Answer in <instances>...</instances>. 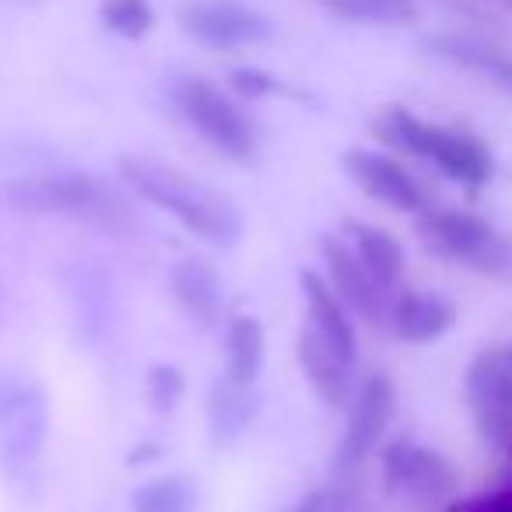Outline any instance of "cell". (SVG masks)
<instances>
[{
	"instance_id": "484cf974",
	"label": "cell",
	"mask_w": 512,
	"mask_h": 512,
	"mask_svg": "<svg viewBox=\"0 0 512 512\" xmlns=\"http://www.w3.org/2000/svg\"><path fill=\"white\" fill-rule=\"evenodd\" d=\"M442 512H512V484H502L488 495L453 498V502L442 505Z\"/></svg>"
},
{
	"instance_id": "4fadbf2b",
	"label": "cell",
	"mask_w": 512,
	"mask_h": 512,
	"mask_svg": "<svg viewBox=\"0 0 512 512\" xmlns=\"http://www.w3.org/2000/svg\"><path fill=\"white\" fill-rule=\"evenodd\" d=\"M295 362H299L302 379L309 383V390L316 393V400L327 411H348L351 397L358 390L355 365L337 355L309 323H302L299 337H295Z\"/></svg>"
},
{
	"instance_id": "ac0fdd59",
	"label": "cell",
	"mask_w": 512,
	"mask_h": 512,
	"mask_svg": "<svg viewBox=\"0 0 512 512\" xmlns=\"http://www.w3.org/2000/svg\"><path fill=\"white\" fill-rule=\"evenodd\" d=\"M260 418V390L235 383L232 376H218L207 390V432L214 449H232L246 439L253 421Z\"/></svg>"
},
{
	"instance_id": "8fae6325",
	"label": "cell",
	"mask_w": 512,
	"mask_h": 512,
	"mask_svg": "<svg viewBox=\"0 0 512 512\" xmlns=\"http://www.w3.org/2000/svg\"><path fill=\"white\" fill-rule=\"evenodd\" d=\"M179 25L207 50H246L271 43L274 25L267 15L242 0H186L179 8Z\"/></svg>"
},
{
	"instance_id": "cb8c5ba5",
	"label": "cell",
	"mask_w": 512,
	"mask_h": 512,
	"mask_svg": "<svg viewBox=\"0 0 512 512\" xmlns=\"http://www.w3.org/2000/svg\"><path fill=\"white\" fill-rule=\"evenodd\" d=\"M144 397L155 414H172L186 397V372L172 362H155L144 376Z\"/></svg>"
},
{
	"instance_id": "44dd1931",
	"label": "cell",
	"mask_w": 512,
	"mask_h": 512,
	"mask_svg": "<svg viewBox=\"0 0 512 512\" xmlns=\"http://www.w3.org/2000/svg\"><path fill=\"white\" fill-rule=\"evenodd\" d=\"M327 15L351 25L376 29H407L418 22V0H316Z\"/></svg>"
},
{
	"instance_id": "277c9868",
	"label": "cell",
	"mask_w": 512,
	"mask_h": 512,
	"mask_svg": "<svg viewBox=\"0 0 512 512\" xmlns=\"http://www.w3.org/2000/svg\"><path fill=\"white\" fill-rule=\"evenodd\" d=\"M414 232L446 264L488 281H512V239L484 214L435 204L414 218Z\"/></svg>"
},
{
	"instance_id": "7a4b0ae2",
	"label": "cell",
	"mask_w": 512,
	"mask_h": 512,
	"mask_svg": "<svg viewBox=\"0 0 512 512\" xmlns=\"http://www.w3.org/2000/svg\"><path fill=\"white\" fill-rule=\"evenodd\" d=\"M4 197L18 214L29 218H60L85 225L92 232L127 239L137 232V197L123 183L88 169H53L18 176L4 186Z\"/></svg>"
},
{
	"instance_id": "f1b7e54d",
	"label": "cell",
	"mask_w": 512,
	"mask_h": 512,
	"mask_svg": "<svg viewBox=\"0 0 512 512\" xmlns=\"http://www.w3.org/2000/svg\"><path fill=\"white\" fill-rule=\"evenodd\" d=\"M502 351H505V358L512 362V341H509V344H502Z\"/></svg>"
},
{
	"instance_id": "3957f363",
	"label": "cell",
	"mask_w": 512,
	"mask_h": 512,
	"mask_svg": "<svg viewBox=\"0 0 512 512\" xmlns=\"http://www.w3.org/2000/svg\"><path fill=\"white\" fill-rule=\"evenodd\" d=\"M372 134L390 151H404L411 158H421L432 169H439L449 183L477 193L495 176V155L477 134L463 127L432 123L425 116L411 113L407 106L393 102L383 106V113L372 120Z\"/></svg>"
},
{
	"instance_id": "d6986e66",
	"label": "cell",
	"mask_w": 512,
	"mask_h": 512,
	"mask_svg": "<svg viewBox=\"0 0 512 512\" xmlns=\"http://www.w3.org/2000/svg\"><path fill=\"white\" fill-rule=\"evenodd\" d=\"M341 235L348 239V246L355 249V256L369 267V274L386 285L390 292H397L400 281H404V271H407V253L400 246V239L386 228L372 225V221H362V218H344L341 225Z\"/></svg>"
},
{
	"instance_id": "7402d4cb",
	"label": "cell",
	"mask_w": 512,
	"mask_h": 512,
	"mask_svg": "<svg viewBox=\"0 0 512 512\" xmlns=\"http://www.w3.org/2000/svg\"><path fill=\"white\" fill-rule=\"evenodd\" d=\"M130 512H200V484L186 474H158L134 488Z\"/></svg>"
},
{
	"instance_id": "d4e9b609",
	"label": "cell",
	"mask_w": 512,
	"mask_h": 512,
	"mask_svg": "<svg viewBox=\"0 0 512 512\" xmlns=\"http://www.w3.org/2000/svg\"><path fill=\"white\" fill-rule=\"evenodd\" d=\"M228 85H232V92L246 102L267 99V95H274L281 88L278 78L267 74V71H260V67H239V71L228 74Z\"/></svg>"
},
{
	"instance_id": "5bb4252c",
	"label": "cell",
	"mask_w": 512,
	"mask_h": 512,
	"mask_svg": "<svg viewBox=\"0 0 512 512\" xmlns=\"http://www.w3.org/2000/svg\"><path fill=\"white\" fill-rule=\"evenodd\" d=\"M299 292L306 302V323L337 351L341 358H348L351 365H358V320L344 299L334 292V285L327 281L323 271L302 267L299 271Z\"/></svg>"
},
{
	"instance_id": "9a60e30c",
	"label": "cell",
	"mask_w": 512,
	"mask_h": 512,
	"mask_svg": "<svg viewBox=\"0 0 512 512\" xmlns=\"http://www.w3.org/2000/svg\"><path fill=\"white\" fill-rule=\"evenodd\" d=\"M169 292L176 309L186 316V323L204 334L221 327L225 316V285H221L218 271L200 256H183L169 271Z\"/></svg>"
},
{
	"instance_id": "52a82bcc",
	"label": "cell",
	"mask_w": 512,
	"mask_h": 512,
	"mask_svg": "<svg viewBox=\"0 0 512 512\" xmlns=\"http://www.w3.org/2000/svg\"><path fill=\"white\" fill-rule=\"evenodd\" d=\"M397 418V386L386 372H369L358 379V390L344 411L341 446L334 456V484L358 481L365 463L383 449V439Z\"/></svg>"
},
{
	"instance_id": "ffe728a7",
	"label": "cell",
	"mask_w": 512,
	"mask_h": 512,
	"mask_svg": "<svg viewBox=\"0 0 512 512\" xmlns=\"http://www.w3.org/2000/svg\"><path fill=\"white\" fill-rule=\"evenodd\" d=\"M267 365V330L249 313H239L225 323V376L235 383L256 386Z\"/></svg>"
},
{
	"instance_id": "2e32d148",
	"label": "cell",
	"mask_w": 512,
	"mask_h": 512,
	"mask_svg": "<svg viewBox=\"0 0 512 512\" xmlns=\"http://www.w3.org/2000/svg\"><path fill=\"white\" fill-rule=\"evenodd\" d=\"M456 320L460 313L446 295L428 292V288H397L386 330L404 344H432L446 337L456 327Z\"/></svg>"
},
{
	"instance_id": "30bf717a",
	"label": "cell",
	"mask_w": 512,
	"mask_h": 512,
	"mask_svg": "<svg viewBox=\"0 0 512 512\" xmlns=\"http://www.w3.org/2000/svg\"><path fill=\"white\" fill-rule=\"evenodd\" d=\"M348 179L365 193V197L379 200V204L393 207L400 214H425L428 207H435L432 190L425 186V179H418L407 169L400 158H393L390 151L379 148H348L341 158Z\"/></svg>"
},
{
	"instance_id": "9c48e42d",
	"label": "cell",
	"mask_w": 512,
	"mask_h": 512,
	"mask_svg": "<svg viewBox=\"0 0 512 512\" xmlns=\"http://www.w3.org/2000/svg\"><path fill=\"white\" fill-rule=\"evenodd\" d=\"M463 397L484 446L512 460V362L502 344L470 358L463 372Z\"/></svg>"
},
{
	"instance_id": "603a6c76",
	"label": "cell",
	"mask_w": 512,
	"mask_h": 512,
	"mask_svg": "<svg viewBox=\"0 0 512 512\" xmlns=\"http://www.w3.org/2000/svg\"><path fill=\"white\" fill-rule=\"evenodd\" d=\"M99 18L113 36L120 39H144L151 29H155V8L151 0H102Z\"/></svg>"
},
{
	"instance_id": "7c38bea8",
	"label": "cell",
	"mask_w": 512,
	"mask_h": 512,
	"mask_svg": "<svg viewBox=\"0 0 512 512\" xmlns=\"http://www.w3.org/2000/svg\"><path fill=\"white\" fill-rule=\"evenodd\" d=\"M320 256H323V274L334 285V292L344 299V306L355 313V320L372 330H386L393 292L372 278L369 267L348 246V239L344 235H323Z\"/></svg>"
},
{
	"instance_id": "ba28073f",
	"label": "cell",
	"mask_w": 512,
	"mask_h": 512,
	"mask_svg": "<svg viewBox=\"0 0 512 512\" xmlns=\"http://www.w3.org/2000/svg\"><path fill=\"white\" fill-rule=\"evenodd\" d=\"M379 481L386 495L432 509L456 498L460 470L439 449L421 446L414 439H393L379 449Z\"/></svg>"
},
{
	"instance_id": "83f0119b",
	"label": "cell",
	"mask_w": 512,
	"mask_h": 512,
	"mask_svg": "<svg viewBox=\"0 0 512 512\" xmlns=\"http://www.w3.org/2000/svg\"><path fill=\"white\" fill-rule=\"evenodd\" d=\"M327 502H330L327 488H309V491H302L285 512H327Z\"/></svg>"
},
{
	"instance_id": "4316f807",
	"label": "cell",
	"mask_w": 512,
	"mask_h": 512,
	"mask_svg": "<svg viewBox=\"0 0 512 512\" xmlns=\"http://www.w3.org/2000/svg\"><path fill=\"white\" fill-rule=\"evenodd\" d=\"M330 502L327 512H372L365 505V498L358 495V481H344V484H330Z\"/></svg>"
},
{
	"instance_id": "5b68a950",
	"label": "cell",
	"mask_w": 512,
	"mask_h": 512,
	"mask_svg": "<svg viewBox=\"0 0 512 512\" xmlns=\"http://www.w3.org/2000/svg\"><path fill=\"white\" fill-rule=\"evenodd\" d=\"M50 397L43 383L0 372V477L15 488H36L50 446Z\"/></svg>"
},
{
	"instance_id": "8992f818",
	"label": "cell",
	"mask_w": 512,
	"mask_h": 512,
	"mask_svg": "<svg viewBox=\"0 0 512 512\" xmlns=\"http://www.w3.org/2000/svg\"><path fill=\"white\" fill-rule=\"evenodd\" d=\"M169 99L179 120L197 130L200 141L218 151L221 158L235 165H253L260 158V127L249 116V109L235 102L225 88L200 74H186V78L172 81Z\"/></svg>"
},
{
	"instance_id": "e0dca14e",
	"label": "cell",
	"mask_w": 512,
	"mask_h": 512,
	"mask_svg": "<svg viewBox=\"0 0 512 512\" xmlns=\"http://www.w3.org/2000/svg\"><path fill=\"white\" fill-rule=\"evenodd\" d=\"M425 50L453 64L456 71H467L495 85L498 92L512 95V53H505L502 46L484 43L477 36H463V32H439V36L425 39Z\"/></svg>"
},
{
	"instance_id": "6da1fadb",
	"label": "cell",
	"mask_w": 512,
	"mask_h": 512,
	"mask_svg": "<svg viewBox=\"0 0 512 512\" xmlns=\"http://www.w3.org/2000/svg\"><path fill=\"white\" fill-rule=\"evenodd\" d=\"M116 172H120V183L141 204L169 214L193 239L207 242L214 249L239 246L242 232H246L239 204L228 193L207 186L200 176L186 172L183 165L162 162V158L151 155H120Z\"/></svg>"
}]
</instances>
